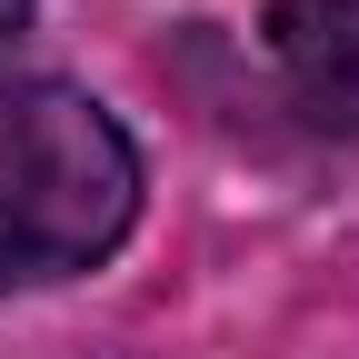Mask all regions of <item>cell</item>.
<instances>
[{"instance_id":"obj_3","label":"cell","mask_w":359,"mask_h":359,"mask_svg":"<svg viewBox=\"0 0 359 359\" xmlns=\"http://www.w3.org/2000/svg\"><path fill=\"white\" fill-rule=\"evenodd\" d=\"M20 40H30V0H0V100H11V60H20Z\"/></svg>"},{"instance_id":"obj_1","label":"cell","mask_w":359,"mask_h":359,"mask_svg":"<svg viewBox=\"0 0 359 359\" xmlns=\"http://www.w3.org/2000/svg\"><path fill=\"white\" fill-rule=\"evenodd\" d=\"M140 219V150L70 80H20L0 100V299L100 269Z\"/></svg>"},{"instance_id":"obj_2","label":"cell","mask_w":359,"mask_h":359,"mask_svg":"<svg viewBox=\"0 0 359 359\" xmlns=\"http://www.w3.org/2000/svg\"><path fill=\"white\" fill-rule=\"evenodd\" d=\"M269 50L299 110L359 130V0H269Z\"/></svg>"}]
</instances>
